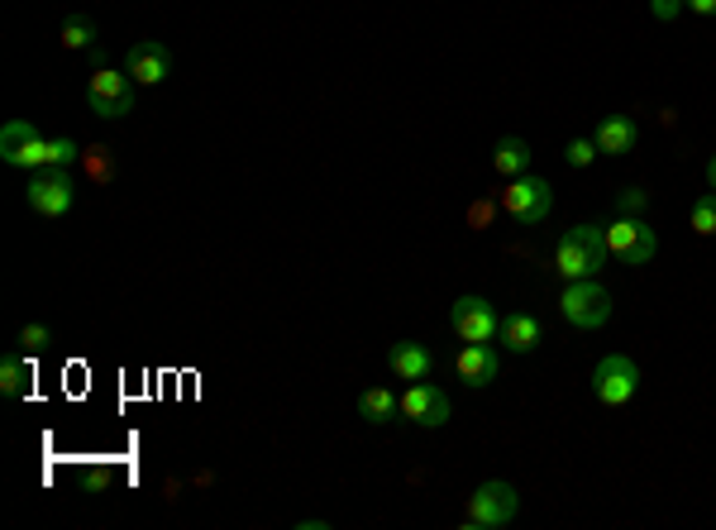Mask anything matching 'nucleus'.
Instances as JSON below:
<instances>
[{"instance_id": "nucleus-1", "label": "nucleus", "mask_w": 716, "mask_h": 530, "mask_svg": "<svg viewBox=\"0 0 716 530\" xmlns=\"http://www.w3.org/2000/svg\"><path fill=\"white\" fill-rule=\"evenodd\" d=\"M606 230L602 225H573V230H563L559 249H554V272L563 282H583V278H602L606 268Z\"/></svg>"}, {"instance_id": "nucleus-2", "label": "nucleus", "mask_w": 716, "mask_h": 530, "mask_svg": "<svg viewBox=\"0 0 716 530\" xmlns=\"http://www.w3.org/2000/svg\"><path fill=\"white\" fill-rule=\"evenodd\" d=\"M563 321L573 330H602L612 321V292L598 282V278H583V282H569L563 287V301H559Z\"/></svg>"}, {"instance_id": "nucleus-3", "label": "nucleus", "mask_w": 716, "mask_h": 530, "mask_svg": "<svg viewBox=\"0 0 716 530\" xmlns=\"http://www.w3.org/2000/svg\"><path fill=\"white\" fill-rule=\"evenodd\" d=\"M501 210H507L516 225H544L554 210V187L544 177L521 173V177L507 181V191H501Z\"/></svg>"}, {"instance_id": "nucleus-4", "label": "nucleus", "mask_w": 716, "mask_h": 530, "mask_svg": "<svg viewBox=\"0 0 716 530\" xmlns=\"http://www.w3.org/2000/svg\"><path fill=\"white\" fill-rule=\"evenodd\" d=\"M516 511H521V497H516L511 482H482V488L468 497V511H464V526H474V530H501V526H511L516 521Z\"/></svg>"}, {"instance_id": "nucleus-5", "label": "nucleus", "mask_w": 716, "mask_h": 530, "mask_svg": "<svg viewBox=\"0 0 716 530\" xmlns=\"http://www.w3.org/2000/svg\"><path fill=\"white\" fill-rule=\"evenodd\" d=\"M134 82L129 72H115V67H96L91 72V82H86V105H91V115H101V119H125L134 115Z\"/></svg>"}, {"instance_id": "nucleus-6", "label": "nucleus", "mask_w": 716, "mask_h": 530, "mask_svg": "<svg viewBox=\"0 0 716 530\" xmlns=\"http://www.w3.org/2000/svg\"><path fill=\"white\" fill-rule=\"evenodd\" d=\"M606 253L621 259L626 268H645L654 253H660V239H654V230L640 216H616L606 225Z\"/></svg>"}, {"instance_id": "nucleus-7", "label": "nucleus", "mask_w": 716, "mask_h": 530, "mask_svg": "<svg viewBox=\"0 0 716 530\" xmlns=\"http://www.w3.org/2000/svg\"><path fill=\"white\" fill-rule=\"evenodd\" d=\"M0 158H6L10 168L43 173L49 168V139H43L39 125H29V119H10V125L0 129Z\"/></svg>"}, {"instance_id": "nucleus-8", "label": "nucleus", "mask_w": 716, "mask_h": 530, "mask_svg": "<svg viewBox=\"0 0 716 530\" xmlns=\"http://www.w3.org/2000/svg\"><path fill=\"white\" fill-rule=\"evenodd\" d=\"M640 387V368L631 354H606L598 368H592V397L602 406H626Z\"/></svg>"}, {"instance_id": "nucleus-9", "label": "nucleus", "mask_w": 716, "mask_h": 530, "mask_svg": "<svg viewBox=\"0 0 716 530\" xmlns=\"http://www.w3.org/2000/svg\"><path fill=\"white\" fill-rule=\"evenodd\" d=\"M497 325H501V315H497V306L487 297H459L449 306V330L464 344H492Z\"/></svg>"}, {"instance_id": "nucleus-10", "label": "nucleus", "mask_w": 716, "mask_h": 530, "mask_svg": "<svg viewBox=\"0 0 716 530\" xmlns=\"http://www.w3.org/2000/svg\"><path fill=\"white\" fill-rule=\"evenodd\" d=\"M402 416L421 430H439V426H449L454 402H449V392L435 383H411V392L402 397Z\"/></svg>"}, {"instance_id": "nucleus-11", "label": "nucleus", "mask_w": 716, "mask_h": 530, "mask_svg": "<svg viewBox=\"0 0 716 530\" xmlns=\"http://www.w3.org/2000/svg\"><path fill=\"white\" fill-rule=\"evenodd\" d=\"M24 201L34 216L43 220H63L72 206H77V191H72V177L68 173H43L29 181V191H24Z\"/></svg>"}, {"instance_id": "nucleus-12", "label": "nucleus", "mask_w": 716, "mask_h": 530, "mask_svg": "<svg viewBox=\"0 0 716 530\" xmlns=\"http://www.w3.org/2000/svg\"><path fill=\"white\" fill-rule=\"evenodd\" d=\"M125 72L139 86H163L173 77V53H167V43H158V39H139L125 49Z\"/></svg>"}, {"instance_id": "nucleus-13", "label": "nucleus", "mask_w": 716, "mask_h": 530, "mask_svg": "<svg viewBox=\"0 0 716 530\" xmlns=\"http://www.w3.org/2000/svg\"><path fill=\"white\" fill-rule=\"evenodd\" d=\"M454 373H459L464 387H487V383H497L501 358L492 354V344H464V350L454 354Z\"/></svg>"}, {"instance_id": "nucleus-14", "label": "nucleus", "mask_w": 716, "mask_h": 530, "mask_svg": "<svg viewBox=\"0 0 716 530\" xmlns=\"http://www.w3.org/2000/svg\"><path fill=\"white\" fill-rule=\"evenodd\" d=\"M497 344L507 354H530L544 344V325L526 311H511V315H501V325H497Z\"/></svg>"}, {"instance_id": "nucleus-15", "label": "nucleus", "mask_w": 716, "mask_h": 530, "mask_svg": "<svg viewBox=\"0 0 716 530\" xmlns=\"http://www.w3.org/2000/svg\"><path fill=\"white\" fill-rule=\"evenodd\" d=\"M592 144H598V154H606V158H626L640 144V125L631 115H606L602 125L592 129Z\"/></svg>"}, {"instance_id": "nucleus-16", "label": "nucleus", "mask_w": 716, "mask_h": 530, "mask_svg": "<svg viewBox=\"0 0 716 530\" xmlns=\"http://www.w3.org/2000/svg\"><path fill=\"white\" fill-rule=\"evenodd\" d=\"M387 368L402 377V383H425V377L435 373V354L425 350V344H416V340H397L387 350Z\"/></svg>"}, {"instance_id": "nucleus-17", "label": "nucleus", "mask_w": 716, "mask_h": 530, "mask_svg": "<svg viewBox=\"0 0 716 530\" xmlns=\"http://www.w3.org/2000/svg\"><path fill=\"white\" fill-rule=\"evenodd\" d=\"M530 168V144L526 139H516V134H507V139H497V148H492V173L497 177H521Z\"/></svg>"}, {"instance_id": "nucleus-18", "label": "nucleus", "mask_w": 716, "mask_h": 530, "mask_svg": "<svg viewBox=\"0 0 716 530\" xmlns=\"http://www.w3.org/2000/svg\"><path fill=\"white\" fill-rule=\"evenodd\" d=\"M397 412H402V397H392L387 387H369L359 397V416L369 420V426H387V420L397 416Z\"/></svg>"}, {"instance_id": "nucleus-19", "label": "nucleus", "mask_w": 716, "mask_h": 530, "mask_svg": "<svg viewBox=\"0 0 716 530\" xmlns=\"http://www.w3.org/2000/svg\"><path fill=\"white\" fill-rule=\"evenodd\" d=\"M96 20H91V14H68V20H63V49L68 53H91V49H96Z\"/></svg>"}, {"instance_id": "nucleus-20", "label": "nucleus", "mask_w": 716, "mask_h": 530, "mask_svg": "<svg viewBox=\"0 0 716 530\" xmlns=\"http://www.w3.org/2000/svg\"><path fill=\"white\" fill-rule=\"evenodd\" d=\"M0 392H6V397H24L29 392V363L24 358L6 354V363H0Z\"/></svg>"}, {"instance_id": "nucleus-21", "label": "nucleus", "mask_w": 716, "mask_h": 530, "mask_svg": "<svg viewBox=\"0 0 716 530\" xmlns=\"http://www.w3.org/2000/svg\"><path fill=\"white\" fill-rule=\"evenodd\" d=\"M688 225H693V235H703V239L716 235V191H703V196H697L693 210H688Z\"/></svg>"}, {"instance_id": "nucleus-22", "label": "nucleus", "mask_w": 716, "mask_h": 530, "mask_svg": "<svg viewBox=\"0 0 716 530\" xmlns=\"http://www.w3.org/2000/svg\"><path fill=\"white\" fill-rule=\"evenodd\" d=\"M77 158H82V148L72 144L68 134H63V139H49V168H43V173H68Z\"/></svg>"}, {"instance_id": "nucleus-23", "label": "nucleus", "mask_w": 716, "mask_h": 530, "mask_svg": "<svg viewBox=\"0 0 716 530\" xmlns=\"http://www.w3.org/2000/svg\"><path fill=\"white\" fill-rule=\"evenodd\" d=\"M645 206H650V191L645 187H626L616 196V216H645Z\"/></svg>"}, {"instance_id": "nucleus-24", "label": "nucleus", "mask_w": 716, "mask_h": 530, "mask_svg": "<svg viewBox=\"0 0 716 530\" xmlns=\"http://www.w3.org/2000/svg\"><path fill=\"white\" fill-rule=\"evenodd\" d=\"M592 158H598V144L592 139H573L569 148H563V163H569V168H588Z\"/></svg>"}, {"instance_id": "nucleus-25", "label": "nucleus", "mask_w": 716, "mask_h": 530, "mask_svg": "<svg viewBox=\"0 0 716 530\" xmlns=\"http://www.w3.org/2000/svg\"><path fill=\"white\" fill-rule=\"evenodd\" d=\"M20 344H24L29 354H43V350H49V344H53L49 325H24V330H20Z\"/></svg>"}, {"instance_id": "nucleus-26", "label": "nucleus", "mask_w": 716, "mask_h": 530, "mask_svg": "<svg viewBox=\"0 0 716 530\" xmlns=\"http://www.w3.org/2000/svg\"><path fill=\"white\" fill-rule=\"evenodd\" d=\"M678 10H688V6H683V0H650V14H654V20H660V24L678 20Z\"/></svg>"}, {"instance_id": "nucleus-27", "label": "nucleus", "mask_w": 716, "mask_h": 530, "mask_svg": "<svg viewBox=\"0 0 716 530\" xmlns=\"http://www.w3.org/2000/svg\"><path fill=\"white\" fill-rule=\"evenodd\" d=\"M468 225H474V230H487V225H492V201H474V206H468Z\"/></svg>"}, {"instance_id": "nucleus-28", "label": "nucleus", "mask_w": 716, "mask_h": 530, "mask_svg": "<svg viewBox=\"0 0 716 530\" xmlns=\"http://www.w3.org/2000/svg\"><path fill=\"white\" fill-rule=\"evenodd\" d=\"M105 148H86V163H91V177H111V158H101Z\"/></svg>"}, {"instance_id": "nucleus-29", "label": "nucleus", "mask_w": 716, "mask_h": 530, "mask_svg": "<svg viewBox=\"0 0 716 530\" xmlns=\"http://www.w3.org/2000/svg\"><path fill=\"white\" fill-rule=\"evenodd\" d=\"M693 14H716V0H683Z\"/></svg>"}, {"instance_id": "nucleus-30", "label": "nucleus", "mask_w": 716, "mask_h": 530, "mask_svg": "<svg viewBox=\"0 0 716 530\" xmlns=\"http://www.w3.org/2000/svg\"><path fill=\"white\" fill-rule=\"evenodd\" d=\"M707 181H712V191H716V154L707 158Z\"/></svg>"}]
</instances>
